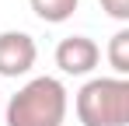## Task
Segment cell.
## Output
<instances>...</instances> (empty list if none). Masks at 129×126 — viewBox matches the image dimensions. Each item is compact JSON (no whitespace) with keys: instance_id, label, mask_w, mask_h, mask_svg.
<instances>
[{"instance_id":"cell-4","label":"cell","mask_w":129,"mask_h":126,"mask_svg":"<svg viewBox=\"0 0 129 126\" xmlns=\"http://www.w3.org/2000/svg\"><path fill=\"white\" fill-rule=\"evenodd\" d=\"M101 60V49L94 46V39H87V35H70L56 46V67L63 70V74H73V77H84L91 74L94 67Z\"/></svg>"},{"instance_id":"cell-3","label":"cell","mask_w":129,"mask_h":126,"mask_svg":"<svg viewBox=\"0 0 129 126\" xmlns=\"http://www.w3.org/2000/svg\"><path fill=\"white\" fill-rule=\"evenodd\" d=\"M35 39L28 32H0V77H21L35 67Z\"/></svg>"},{"instance_id":"cell-6","label":"cell","mask_w":129,"mask_h":126,"mask_svg":"<svg viewBox=\"0 0 129 126\" xmlns=\"http://www.w3.org/2000/svg\"><path fill=\"white\" fill-rule=\"evenodd\" d=\"M108 63H112V70L119 77L129 74V28H119L112 35V42H108Z\"/></svg>"},{"instance_id":"cell-7","label":"cell","mask_w":129,"mask_h":126,"mask_svg":"<svg viewBox=\"0 0 129 126\" xmlns=\"http://www.w3.org/2000/svg\"><path fill=\"white\" fill-rule=\"evenodd\" d=\"M98 4H101V11H105L108 18L129 21V0H98Z\"/></svg>"},{"instance_id":"cell-2","label":"cell","mask_w":129,"mask_h":126,"mask_svg":"<svg viewBox=\"0 0 129 126\" xmlns=\"http://www.w3.org/2000/svg\"><path fill=\"white\" fill-rule=\"evenodd\" d=\"M77 119L84 126H126L129 123V81L94 77L77 91Z\"/></svg>"},{"instance_id":"cell-1","label":"cell","mask_w":129,"mask_h":126,"mask_svg":"<svg viewBox=\"0 0 129 126\" xmlns=\"http://www.w3.org/2000/svg\"><path fill=\"white\" fill-rule=\"evenodd\" d=\"M66 119V88L56 77L28 81L7 102V126H63Z\"/></svg>"},{"instance_id":"cell-5","label":"cell","mask_w":129,"mask_h":126,"mask_svg":"<svg viewBox=\"0 0 129 126\" xmlns=\"http://www.w3.org/2000/svg\"><path fill=\"white\" fill-rule=\"evenodd\" d=\"M28 4H31V11H35L42 21L59 25V21L73 18V11H77V4H80V0H28Z\"/></svg>"}]
</instances>
